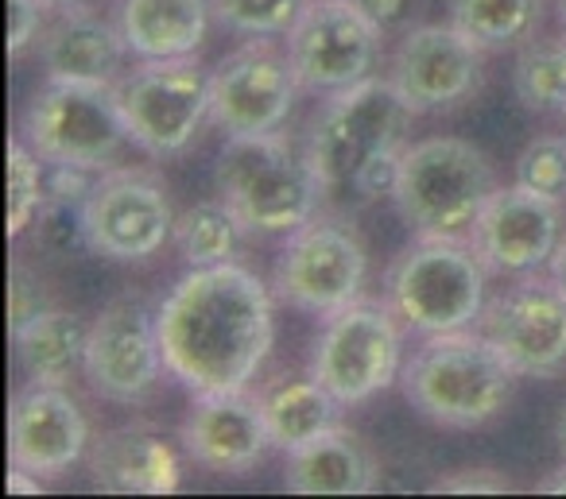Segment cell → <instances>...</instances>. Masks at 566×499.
I'll list each match as a JSON object with an SVG mask.
<instances>
[{
	"label": "cell",
	"instance_id": "obj_1",
	"mask_svg": "<svg viewBox=\"0 0 566 499\" xmlns=\"http://www.w3.org/2000/svg\"><path fill=\"white\" fill-rule=\"evenodd\" d=\"M156 321L167 372L195 395L244 391L272 352V295L237 264L190 267Z\"/></svg>",
	"mask_w": 566,
	"mask_h": 499
},
{
	"label": "cell",
	"instance_id": "obj_2",
	"mask_svg": "<svg viewBox=\"0 0 566 499\" xmlns=\"http://www.w3.org/2000/svg\"><path fill=\"white\" fill-rule=\"evenodd\" d=\"M509 360L485 333H427L403 364V391L423 418L439 426H481L496 418L512 399Z\"/></svg>",
	"mask_w": 566,
	"mask_h": 499
},
{
	"label": "cell",
	"instance_id": "obj_3",
	"mask_svg": "<svg viewBox=\"0 0 566 499\" xmlns=\"http://www.w3.org/2000/svg\"><path fill=\"white\" fill-rule=\"evenodd\" d=\"M218 194L249 233H295L315 217L318 182L307 151H295L280 132L229 136L213 167Z\"/></svg>",
	"mask_w": 566,
	"mask_h": 499
},
{
	"label": "cell",
	"instance_id": "obj_4",
	"mask_svg": "<svg viewBox=\"0 0 566 499\" xmlns=\"http://www.w3.org/2000/svg\"><path fill=\"white\" fill-rule=\"evenodd\" d=\"M485 272L465 236L419 233L388 272V302L416 333H458L485 314Z\"/></svg>",
	"mask_w": 566,
	"mask_h": 499
},
{
	"label": "cell",
	"instance_id": "obj_5",
	"mask_svg": "<svg viewBox=\"0 0 566 499\" xmlns=\"http://www.w3.org/2000/svg\"><path fill=\"white\" fill-rule=\"evenodd\" d=\"M493 190V167L478 144L431 136L403 151L392 202L416 233L465 236Z\"/></svg>",
	"mask_w": 566,
	"mask_h": 499
},
{
	"label": "cell",
	"instance_id": "obj_6",
	"mask_svg": "<svg viewBox=\"0 0 566 499\" xmlns=\"http://www.w3.org/2000/svg\"><path fill=\"white\" fill-rule=\"evenodd\" d=\"M408 120L411 105L403 102L396 82L365 78L331 94L307 132V159L318 182L326 190L354 187L373 159L400 148Z\"/></svg>",
	"mask_w": 566,
	"mask_h": 499
},
{
	"label": "cell",
	"instance_id": "obj_7",
	"mask_svg": "<svg viewBox=\"0 0 566 499\" xmlns=\"http://www.w3.org/2000/svg\"><path fill=\"white\" fill-rule=\"evenodd\" d=\"M24 136L48 163H74L102 171L133 140L120 113L117 86L51 78L24 117Z\"/></svg>",
	"mask_w": 566,
	"mask_h": 499
},
{
	"label": "cell",
	"instance_id": "obj_8",
	"mask_svg": "<svg viewBox=\"0 0 566 499\" xmlns=\"http://www.w3.org/2000/svg\"><path fill=\"white\" fill-rule=\"evenodd\" d=\"M117 102L133 144L159 159L182 151L202 132L206 120H213L210 74L195 55L144 59L117 82Z\"/></svg>",
	"mask_w": 566,
	"mask_h": 499
},
{
	"label": "cell",
	"instance_id": "obj_9",
	"mask_svg": "<svg viewBox=\"0 0 566 499\" xmlns=\"http://www.w3.org/2000/svg\"><path fill=\"white\" fill-rule=\"evenodd\" d=\"M400 360L403 337L396 310L357 298L354 306L331 314L311 372L342 406H357L400 375Z\"/></svg>",
	"mask_w": 566,
	"mask_h": 499
},
{
	"label": "cell",
	"instance_id": "obj_10",
	"mask_svg": "<svg viewBox=\"0 0 566 499\" xmlns=\"http://www.w3.org/2000/svg\"><path fill=\"white\" fill-rule=\"evenodd\" d=\"M380 28L354 0H307L287 32L295 78L315 94H338L373 78L380 59Z\"/></svg>",
	"mask_w": 566,
	"mask_h": 499
},
{
	"label": "cell",
	"instance_id": "obj_11",
	"mask_svg": "<svg viewBox=\"0 0 566 499\" xmlns=\"http://www.w3.org/2000/svg\"><path fill=\"white\" fill-rule=\"evenodd\" d=\"M300 89L292 55L275 47L272 35H252L210 74L213 125H221L229 136L280 132L283 120L292 117Z\"/></svg>",
	"mask_w": 566,
	"mask_h": 499
},
{
	"label": "cell",
	"instance_id": "obj_12",
	"mask_svg": "<svg viewBox=\"0 0 566 499\" xmlns=\"http://www.w3.org/2000/svg\"><path fill=\"white\" fill-rule=\"evenodd\" d=\"M365 272L369 259L354 229L338 221H307L295 229L292 244L275 264V290L300 310L338 314L361 298Z\"/></svg>",
	"mask_w": 566,
	"mask_h": 499
},
{
	"label": "cell",
	"instance_id": "obj_13",
	"mask_svg": "<svg viewBox=\"0 0 566 499\" xmlns=\"http://www.w3.org/2000/svg\"><path fill=\"white\" fill-rule=\"evenodd\" d=\"M86 248L109 259H148L175 233V213L164 182L148 171H109L94 182L82 205Z\"/></svg>",
	"mask_w": 566,
	"mask_h": 499
},
{
	"label": "cell",
	"instance_id": "obj_14",
	"mask_svg": "<svg viewBox=\"0 0 566 499\" xmlns=\"http://www.w3.org/2000/svg\"><path fill=\"white\" fill-rule=\"evenodd\" d=\"M82 372L90 387L113 403H140L156 387L159 375L167 372V360L159 344V321L140 298H113L97 314V321L90 326Z\"/></svg>",
	"mask_w": 566,
	"mask_h": 499
},
{
	"label": "cell",
	"instance_id": "obj_15",
	"mask_svg": "<svg viewBox=\"0 0 566 499\" xmlns=\"http://www.w3.org/2000/svg\"><path fill=\"white\" fill-rule=\"evenodd\" d=\"M478 326L516 375H555L566 364V295L555 283L520 279L485 302Z\"/></svg>",
	"mask_w": 566,
	"mask_h": 499
},
{
	"label": "cell",
	"instance_id": "obj_16",
	"mask_svg": "<svg viewBox=\"0 0 566 499\" xmlns=\"http://www.w3.org/2000/svg\"><path fill=\"white\" fill-rule=\"evenodd\" d=\"M470 244L481 264L496 275H527L551 264L563 244V210L555 198H543L527 187L493 190L470 229Z\"/></svg>",
	"mask_w": 566,
	"mask_h": 499
},
{
	"label": "cell",
	"instance_id": "obj_17",
	"mask_svg": "<svg viewBox=\"0 0 566 499\" xmlns=\"http://www.w3.org/2000/svg\"><path fill=\"white\" fill-rule=\"evenodd\" d=\"M392 82L411 113L450 109L478 89L481 47L454 24H416L396 51Z\"/></svg>",
	"mask_w": 566,
	"mask_h": 499
},
{
	"label": "cell",
	"instance_id": "obj_18",
	"mask_svg": "<svg viewBox=\"0 0 566 499\" xmlns=\"http://www.w3.org/2000/svg\"><path fill=\"white\" fill-rule=\"evenodd\" d=\"M90 442L86 414L63 387L35 383L9 411V457L35 476H63L82 460Z\"/></svg>",
	"mask_w": 566,
	"mask_h": 499
},
{
	"label": "cell",
	"instance_id": "obj_19",
	"mask_svg": "<svg viewBox=\"0 0 566 499\" xmlns=\"http://www.w3.org/2000/svg\"><path fill=\"white\" fill-rule=\"evenodd\" d=\"M182 445L202 468L237 476L256 468L272 437L256 399L244 391H226V395H198V406L182 426Z\"/></svg>",
	"mask_w": 566,
	"mask_h": 499
},
{
	"label": "cell",
	"instance_id": "obj_20",
	"mask_svg": "<svg viewBox=\"0 0 566 499\" xmlns=\"http://www.w3.org/2000/svg\"><path fill=\"white\" fill-rule=\"evenodd\" d=\"M90 480L113 496H171L179 488V457L144 426H120L90 453Z\"/></svg>",
	"mask_w": 566,
	"mask_h": 499
},
{
	"label": "cell",
	"instance_id": "obj_21",
	"mask_svg": "<svg viewBox=\"0 0 566 499\" xmlns=\"http://www.w3.org/2000/svg\"><path fill=\"white\" fill-rule=\"evenodd\" d=\"M125 51L128 43L117 24H105L102 17H94L86 9H66L43 32L40 55L43 66H48V78L117 86Z\"/></svg>",
	"mask_w": 566,
	"mask_h": 499
},
{
	"label": "cell",
	"instance_id": "obj_22",
	"mask_svg": "<svg viewBox=\"0 0 566 499\" xmlns=\"http://www.w3.org/2000/svg\"><path fill=\"white\" fill-rule=\"evenodd\" d=\"M283 484L295 496H365L377 488V460L349 429L334 426L292 449Z\"/></svg>",
	"mask_w": 566,
	"mask_h": 499
},
{
	"label": "cell",
	"instance_id": "obj_23",
	"mask_svg": "<svg viewBox=\"0 0 566 499\" xmlns=\"http://www.w3.org/2000/svg\"><path fill=\"white\" fill-rule=\"evenodd\" d=\"M213 0H120L117 28L140 59H182L202 47Z\"/></svg>",
	"mask_w": 566,
	"mask_h": 499
},
{
	"label": "cell",
	"instance_id": "obj_24",
	"mask_svg": "<svg viewBox=\"0 0 566 499\" xmlns=\"http://www.w3.org/2000/svg\"><path fill=\"white\" fill-rule=\"evenodd\" d=\"M86 341L90 326L74 310H43L28 329L12 337L20 360H24L28 375L35 383H51V387H66L74 372L86 364Z\"/></svg>",
	"mask_w": 566,
	"mask_h": 499
},
{
	"label": "cell",
	"instance_id": "obj_25",
	"mask_svg": "<svg viewBox=\"0 0 566 499\" xmlns=\"http://www.w3.org/2000/svg\"><path fill=\"white\" fill-rule=\"evenodd\" d=\"M338 406L342 403L315 380V375H311V380L283 383V387L268 391V395L260 399L268 437H272V445H280V449H287V453L338 426Z\"/></svg>",
	"mask_w": 566,
	"mask_h": 499
},
{
	"label": "cell",
	"instance_id": "obj_26",
	"mask_svg": "<svg viewBox=\"0 0 566 499\" xmlns=\"http://www.w3.org/2000/svg\"><path fill=\"white\" fill-rule=\"evenodd\" d=\"M543 0H450V24L481 51H512L539 28Z\"/></svg>",
	"mask_w": 566,
	"mask_h": 499
},
{
	"label": "cell",
	"instance_id": "obj_27",
	"mask_svg": "<svg viewBox=\"0 0 566 499\" xmlns=\"http://www.w3.org/2000/svg\"><path fill=\"white\" fill-rule=\"evenodd\" d=\"M244 221L226 202H198L175 217V248L187 267H218L233 264L244 241Z\"/></svg>",
	"mask_w": 566,
	"mask_h": 499
},
{
	"label": "cell",
	"instance_id": "obj_28",
	"mask_svg": "<svg viewBox=\"0 0 566 499\" xmlns=\"http://www.w3.org/2000/svg\"><path fill=\"white\" fill-rule=\"evenodd\" d=\"M516 97L535 113H563L566 109V40L535 43L516 59Z\"/></svg>",
	"mask_w": 566,
	"mask_h": 499
},
{
	"label": "cell",
	"instance_id": "obj_29",
	"mask_svg": "<svg viewBox=\"0 0 566 499\" xmlns=\"http://www.w3.org/2000/svg\"><path fill=\"white\" fill-rule=\"evenodd\" d=\"M43 198H48V174L40 167L35 148L20 136L9 140V233L20 236L43 210Z\"/></svg>",
	"mask_w": 566,
	"mask_h": 499
},
{
	"label": "cell",
	"instance_id": "obj_30",
	"mask_svg": "<svg viewBox=\"0 0 566 499\" xmlns=\"http://www.w3.org/2000/svg\"><path fill=\"white\" fill-rule=\"evenodd\" d=\"M307 0H213V17L237 35H280L292 32Z\"/></svg>",
	"mask_w": 566,
	"mask_h": 499
},
{
	"label": "cell",
	"instance_id": "obj_31",
	"mask_svg": "<svg viewBox=\"0 0 566 499\" xmlns=\"http://www.w3.org/2000/svg\"><path fill=\"white\" fill-rule=\"evenodd\" d=\"M516 182L543 198H566V140L563 136H539L516 159Z\"/></svg>",
	"mask_w": 566,
	"mask_h": 499
},
{
	"label": "cell",
	"instance_id": "obj_32",
	"mask_svg": "<svg viewBox=\"0 0 566 499\" xmlns=\"http://www.w3.org/2000/svg\"><path fill=\"white\" fill-rule=\"evenodd\" d=\"M43 310H51L48 290L40 287V279H35L28 267L12 264V279H9V329H12V337H17L20 329L32 326Z\"/></svg>",
	"mask_w": 566,
	"mask_h": 499
},
{
	"label": "cell",
	"instance_id": "obj_33",
	"mask_svg": "<svg viewBox=\"0 0 566 499\" xmlns=\"http://www.w3.org/2000/svg\"><path fill=\"white\" fill-rule=\"evenodd\" d=\"M357 9L380 28V32H411L423 17L427 0H354Z\"/></svg>",
	"mask_w": 566,
	"mask_h": 499
},
{
	"label": "cell",
	"instance_id": "obj_34",
	"mask_svg": "<svg viewBox=\"0 0 566 499\" xmlns=\"http://www.w3.org/2000/svg\"><path fill=\"white\" fill-rule=\"evenodd\" d=\"M43 0H9V55L20 59L43 35Z\"/></svg>",
	"mask_w": 566,
	"mask_h": 499
},
{
	"label": "cell",
	"instance_id": "obj_35",
	"mask_svg": "<svg viewBox=\"0 0 566 499\" xmlns=\"http://www.w3.org/2000/svg\"><path fill=\"white\" fill-rule=\"evenodd\" d=\"M400 159L403 151H385V156H377L369 167H365L361 174H357V182L349 190H357L361 198H385L396 190V179H400Z\"/></svg>",
	"mask_w": 566,
	"mask_h": 499
},
{
	"label": "cell",
	"instance_id": "obj_36",
	"mask_svg": "<svg viewBox=\"0 0 566 499\" xmlns=\"http://www.w3.org/2000/svg\"><path fill=\"white\" fill-rule=\"evenodd\" d=\"M512 484L504 480L493 468H470V473L447 476V480L434 484V491H447V496H496V491H509Z\"/></svg>",
	"mask_w": 566,
	"mask_h": 499
},
{
	"label": "cell",
	"instance_id": "obj_37",
	"mask_svg": "<svg viewBox=\"0 0 566 499\" xmlns=\"http://www.w3.org/2000/svg\"><path fill=\"white\" fill-rule=\"evenodd\" d=\"M43 476H35V473H28V468H20V465H12V473H9V491L12 496H43Z\"/></svg>",
	"mask_w": 566,
	"mask_h": 499
},
{
	"label": "cell",
	"instance_id": "obj_38",
	"mask_svg": "<svg viewBox=\"0 0 566 499\" xmlns=\"http://www.w3.org/2000/svg\"><path fill=\"white\" fill-rule=\"evenodd\" d=\"M547 267H551V283H555V287L566 295V241L555 248V256H551V264H547Z\"/></svg>",
	"mask_w": 566,
	"mask_h": 499
},
{
	"label": "cell",
	"instance_id": "obj_39",
	"mask_svg": "<svg viewBox=\"0 0 566 499\" xmlns=\"http://www.w3.org/2000/svg\"><path fill=\"white\" fill-rule=\"evenodd\" d=\"M539 491H547V496H566V468H563V473L551 476V480H543Z\"/></svg>",
	"mask_w": 566,
	"mask_h": 499
},
{
	"label": "cell",
	"instance_id": "obj_40",
	"mask_svg": "<svg viewBox=\"0 0 566 499\" xmlns=\"http://www.w3.org/2000/svg\"><path fill=\"white\" fill-rule=\"evenodd\" d=\"M555 445H558V453L566 457V403H563V411H558V418H555Z\"/></svg>",
	"mask_w": 566,
	"mask_h": 499
},
{
	"label": "cell",
	"instance_id": "obj_41",
	"mask_svg": "<svg viewBox=\"0 0 566 499\" xmlns=\"http://www.w3.org/2000/svg\"><path fill=\"white\" fill-rule=\"evenodd\" d=\"M43 4H59V9H82L90 0H43Z\"/></svg>",
	"mask_w": 566,
	"mask_h": 499
},
{
	"label": "cell",
	"instance_id": "obj_42",
	"mask_svg": "<svg viewBox=\"0 0 566 499\" xmlns=\"http://www.w3.org/2000/svg\"><path fill=\"white\" fill-rule=\"evenodd\" d=\"M563 117H566V109H563Z\"/></svg>",
	"mask_w": 566,
	"mask_h": 499
}]
</instances>
